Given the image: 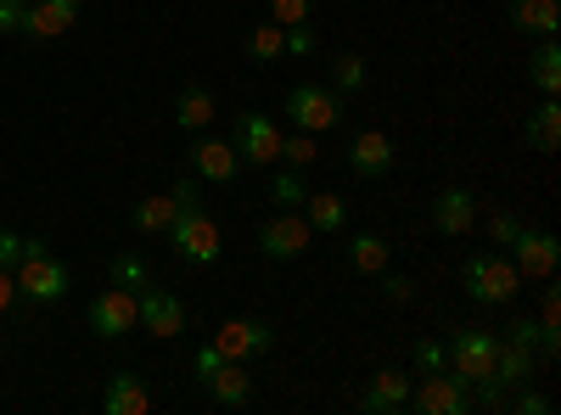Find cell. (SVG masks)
I'll list each match as a JSON object with an SVG mask.
<instances>
[{
	"instance_id": "6da1fadb",
	"label": "cell",
	"mask_w": 561,
	"mask_h": 415,
	"mask_svg": "<svg viewBox=\"0 0 561 415\" xmlns=\"http://www.w3.org/2000/svg\"><path fill=\"white\" fill-rule=\"evenodd\" d=\"M169 242L185 264H219L225 253V237H219V224L203 214V208H180L174 224H169Z\"/></svg>"
},
{
	"instance_id": "7a4b0ae2",
	"label": "cell",
	"mask_w": 561,
	"mask_h": 415,
	"mask_svg": "<svg viewBox=\"0 0 561 415\" xmlns=\"http://www.w3.org/2000/svg\"><path fill=\"white\" fill-rule=\"evenodd\" d=\"M517 287H523V269L511 264V258H500V253H478L472 264H466V298H478V303H511L517 298Z\"/></svg>"
},
{
	"instance_id": "3957f363",
	"label": "cell",
	"mask_w": 561,
	"mask_h": 415,
	"mask_svg": "<svg viewBox=\"0 0 561 415\" xmlns=\"http://www.w3.org/2000/svg\"><path fill=\"white\" fill-rule=\"evenodd\" d=\"M494 354H500V337L494 332H455V343H449V371L460 377V382H489L494 377Z\"/></svg>"
},
{
	"instance_id": "277c9868",
	"label": "cell",
	"mask_w": 561,
	"mask_h": 415,
	"mask_svg": "<svg viewBox=\"0 0 561 415\" xmlns=\"http://www.w3.org/2000/svg\"><path fill=\"white\" fill-rule=\"evenodd\" d=\"M410 404L421 415H466L472 410V382H460L455 371H433L421 377V388H410Z\"/></svg>"
},
{
	"instance_id": "5b68a950",
	"label": "cell",
	"mask_w": 561,
	"mask_h": 415,
	"mask_svg": "<svg viewBox=\"0 0 561 415\" xmlns=\"http://www.w3.org/2000/svg\"><path fill=\"white\" fill-rule=\"evenodd\" d=\"M18 292L34 303H57L68 292V264L51 253H23L18 258Z\"/></svg>"
},
{
	"instance_id": "8992f818",
	"label": "cell",
	"mask_w": 561,
	"mask_h": 415,
	"mask_svg": "<svg viewBox=\"0 0 561 415\" xmlns=\"http://www.w3.org/2000/svg\"><path fill=\"white\" fill-rule=\"evenodd\" d=\"M309 242H314V230H309V219H304L298 208H287L280 219H270V224L259 230V253H264V258H275V264L304 258V253H309Z\"/></svg>"
},
{
	"instance_id": "52a82bcc",
	"label": "cell",
	"mask_w": 561,
	"mask_h": 415,
	"mask_svg": "<svg viewBox=\"0 0 561 415\" xmlns=\"http://www.w3.org/2000/svg\"><path fill=\"white\" fill-rule=\"evenodd\" d=\"M135 303H140V320H135L140 332H152V337H163V343H174V337L185 332V303H180L174 292L140 287V292H135Z\"/></svg>"
},
{
	"instance_id": "ba28073f",
	"label": "cell",
	"mask_w": 561,
	"mask_h": 415,
	"mask_svg": "<svg viewBox=\"0 0 561 415\" xmlns=\"http://www.w3.org/2000/svg\"><path fill=\"white\" fill-rule=\"evenodd\" d=\"M135 320H140V303L129 287H107L90 303V332L96 337H124V332H135Z\"/></svg>"
},
{
	"instance_id": "9c48e42d",
	"label": "cell",
	"mask_w": 561,
	"mask_h": 415,
	"mask_svg": "<svg viewBox=\"0 0 561 415\" xmlns=\"http://www.w3.org/2000/svg\"><path fill=\"white\" fill-rule=\"evenodd\" d=\"M287 113L298 129L320 135V129H332L337 124V90H325V84H298L287 90Z\"/></svg>"
},
{
	"instance_id": "30bf717a",
	"label": "cell",
	"mask_w": 561,
	"mask_h": 415,
	"mask_svg": "<svg viewBox=\"0 0 561 415\" xmlns=\"http://www.w3.org/2000/svg\"><path fill=\"white\" fill-rule=\"evenodd\" d=\"M230 147H237V158H248V163H280V129L264 113H242Z\"/></svg>"
},
{
	"instance_id": "8fae6325",
	"label": "cell",
	"mask_w": 561,
	"mask_h": 415,
	"mask_svg": "<svg viewBox=\"0 0 561 415\" xmlns=\"http://www.w3.org/2000/svg\"><path fill=\"white\" fill-rule=\"evenodd\" d=\"M73 18H79V0H28L18 34H28V39H57V34L73 28Z\"/></svg>"
},
{
	"instance_id": "7c38bea8",
	"label": "cell",
	"mask_w": 561,
	"mask_h": 415,
	"mask_svg": "<svg viewBox=\"0 0 561 415\" xmlns=\"http://www.w3.org/2000/svg\"><path fill=\"white\" fill-rule=\"evenodd\" d=\"M511 247H517V258H511V264H517L523 275H534V281H550V275H556V258H561V247H556V237H550V230H517V242H511Z\"/></svg>"
},
{
	"instance_id": "4fadbf2b",
	"label": "cell",
	"mask_w": 561,
	"mask_h": 415,
	"mask_svg": "<svg viewBox=\"0 0 561 415\" xmlns=\"http://www.w3.org/2000/svg\"><path fill=\"white\" fill-rule=\"evenodd\" d=\"M433 224H438V237H472V230H478V197L466 192V186L438 192V203H433Z\"/></svg>"
},
{
	"instance_id": "5bb4252c",
	"label": "cell",
	"mask_w": 561,
	"mask_h": 415,
	"mask_svg": "<svg viewBox=\"0 0 561 415\" xmlns=\"http://www.w3.org/2000/svg\"><path fill=\"white\" fill-rule=\"evenodd\" d=\"M275 343V332L264 326V320H225V326L214 332V348L225 354V359H248V354H264Z\"/></svg>"
},
{
	"instance_id": "9a60e30c",
	"label": "cell",
	"mask_w": 561,
	"mask_h": 415,
	"mask_svg": "<svg viewBox=\"0 0 561 415\" xmlns=\"http://www.w3.org/2000/svg\"><path fill=\"white\" fill-rule=\"evenodd\" d=\"M348 169L359 180H382L393 169V141H388L382 129H359L354 141H348Z\"/></svg>"
},
{
	"instance_id": "2e32d148",
	"label": "cell",
	"mask_w": 561,
	"mask_h": 415,
	"mask_svg": "<svg viewBox=\"0 0 561 415\" xmlns=\"http://www.w3.org/2000/svg\"><path fill=\"white\" fill-rule=\"evenodd\" d=\"M203 388H208L214 404H225V410H248V404H253V377L242 371V359H219V371H214Z\"/></svg>"
},
{
	"instance_id": "e0dca14e",
	"label": "cell",
	"mask_w": 561,
	"mask_h": 415,
	"mask_svg": "<svg viewBox=\"0 0 561 415\" xmlns=\"http://www.w3.org/2000/svg\"><path fill=\"white\" fill-rule=\"evenodd\" d=\"M404 404H410V377H399V371H377V377H370V388L359 393V410L365 415H393Z\"/></svg>"
},
{
	"instance_id": "ac0fdd59",
	"label": "cell",
	"mask_w": 561,
	"mask_h": 415,
	"mask_svg": "<svg viewBox=\"0 0 561 415\" xmlns=\"http://www.w3.org/2000/svg\"><path fill=\"white\" fill-rule=\"evenodd\" d=\"M192 169H197V180H214V186H225V180L242 169V158H237V147H230V141H219V135H214V141H197V147H192Z\"/></svg>"
},
{
	"instance_id": "d6986e66",
	"label": "cell",
	"mask_w": 561,
	"mask_h": 415,
	"mask_svg": "<svg viewBox=\"0 0 561 415\" xmlns=\"http://www.w3.org/2000/svg\"><path fill=\"white\" fill-rule=\"evenodd\" d=\"M102 410H107V415H147V410H152V393H147V382H140V377L118 371V377L107 382Z\"/></svg>"
},
{
	"instance_id": "ffe728a7",
	"label": "cell",
	"mask_w": 561,
	"mask_h": 415,
	"mask_svg": "<svg viewBox=\"0 0 561 415\" xmlns=\"http://www.w3.org/2000/svg\"><path fill=\"white\" fill-rule=\"evenodd\" d=\"M511 28L539 34V39H556V28H561V7H556V0H517V7H511Z\"/></svg>"
},
{
	"instance_id": "44dd1931",
	"label": "cell",
	"mask_w": 561,
	"mask_h": 415,
	"mask_svg": "<svg viewBox=\"0 0 561 415\" xmlns=\"http://www.w3.org/2000/svg\"><path fill=\"white\" fill-rule=\"evenodd\" d=\"M534 377V348H523V343H500V354H494V377L489 382H500V388H517V382H528Z\"/></svg>"
},
{
	"instance_id": "7402d4cb",
	"label": "cell",
	"mask_w": 561,
	"mask_h": 415,
	"mask_svg": "<svg viewBox=\"0 0 561 415\" xmlns=\"http://www.w3.org/2000/svg\"><path fill=\"white\" fill-rule=\"evenodd\" d=\"M214 90H203V84H192V90H180V102H174V124L180 129H208L214 124Z\"/></svg>"
},
{
	"instance_id": "603a6c76",
	"label": "cell",
	"mask_w": 561,
	"mask_h": 415,
	"mask_svg": "<svg viewBox=\"0 0 561 415\" xmlns=\"http://www.w3.org/2000/svg\"><path fill=\"white\" fill-rule=\"evenodd\" d=\"M174 214H180L174 192H163V197H140V203H135V230H140V237H163V230L174 224Z\"/></svg>"
},
{
	"instance_id": "cb8c5ba5",
	"label": "cell",
	"mask_w": 561,
	"mask_h": 415,
	"mask_svg": "<svg viewBox=\"0 0 561 415\" xmlns=\"http://www.w3.org/2000/svg\"><path fill=\"white\" fill-rule=\"evenodd\" d=\"M304 219H309V230H343L348 224V208H343L337 192H309L304 197Z\"/></svg>"
},
{
	"instance_id": "d4e9b609",
	"label": "cell",
	"mask_w": 561,
	"mask_h": 415,
	"mask_svg": "<svg viewBox=\"0 0 561 415\" xmlns=\"http://www.w3.org/2000/svg\"><path fill=\"white\" fill-rule=\"evenodd\" d=\"M556 141H561V107H556V96H545V107H534V118H528V147L556 152Z\"/></svg>"
},
{
	"instance_id": "484cf974",
	"label": "cell",
	"mask_w": 561,
	"mask_h": 415,
	"mask_svg": "<svg viewBox=\"0 0 561 415\" xmlns=\"http://www.w3.org/2000/svg\"><path fill=\"white\" fill-rule=\"evenodd\" d=\"M528 79L539 84V96H556V90H561V51H556V39H545L539 51L528 57Z\"/></svg>"
},
{
	"instance_id": "4316f807",
	"label": "cell",
	"mask_w": 561,
	"mask_h": 415,
	"mask_svg": "<svg viewBox=\"0 0 561 415\" xmlns=\"http://www.w3.org/2000/svg\"><path fill=\"white\" fill-rule=\"evenodd\" d=\"M348 258H354L359 275H382V269H388V242L370 237V230H359V237L348 242Z\"/></svg>"
},
{
	"instance_id": "83f0119b",
	"label": "cell",
	"mask_w": 561,
	"mask_h": 415,
	"mask_svg": "<svg viewBox=\"0 0 561 415\" xmlns=\"http://www.w3.org/2000/svg\"><path fill=\"white\" fill-rule=\"evenodd\" d=\"M304 197H309V186H304V169H280L275 180H270V203L287 214V208H304Z\"/></svg>"
},
{
	"instance_id": "f1b7e54d",
	"label": "cell",
	"mask_w": 561,
	"mask_h": 415,
	"mask_svg": "<svg viewBox=\"0 0 561 415\" xmlns=\"http://www.w3.org/2000/svg\"><path fill=\"white\" fill-rule=\"evenodd\" d=\"M280 51H287V28H280V23H264V28H253V34H248V57L275 62Z\"/></svg>"
},
{
	"instance_id": "f546056e",
	"label": "cell",
	"mask_w": 561,
	"mask_h": 415,
	"mask_svg": "<svg viewBox=\"0 0 561 415\" xmlns=\"http://www.w3.org/2000/svg\"><path fill=\"white\" fill-rule=\"evenodd\" d=\"M314 158H320V147H314V135H309V129L280 135V163H287V169H309Z\"/></svg>"
},
{
	"instance_id": "4dcf8cb0",
	"label": "cell",
	"mask_w": 561,
	"mask_h": 415,
	"mask_svg": "<svg viewBox=\"0 0 561 415\" xmlns=\"http://www.w3.org/2000/svg\"><path fill=\"white\" fill-rule=\"evenodd\" d=\"M113 287L140 292V287H147V264H140L135 253H118V258H113Z\"/></svg>"
},
{
	"instance_id": "1f68e13d",
	"label": "cell",
	"mask_w": 561,
	"mask_h": 415,
	"mask_svg": "<svg viewBox=\"0 0 561 415\" xmlns=\"http://www.w3.org/2000/svg\"><path fill=\"white\" fill-rule=\"evenodd\" d=\"M415 371H421V377H433V371H449V348H444L438 337L415 343Z\"/></svg>"
},
{
	"instance_id": "d6a6232c",
	"label": "cell",
	"mask_w": 561,
	"mask_h": 415,
	"mask_svg": "<svg viewBox=\"0 0 561 415\" xmlns=\"http://www.w3.org/2000/svg\"><path fill=\"white\" fill-rule=\"evenodd\" d=\"M309 7H314V0H270V23H280V28H298V23L309 18Z\"/></svg>"
},
{
	"instance_id": "836d02e7",
	"label": "cell",
	"mask_w": 561,
	"mask_h": 415,
	"mask_svg": "<svg viewBox=\"0 0 561 415\" xmlns=\"http://www.w3.org/2000/svg\"><path fill=\"white\" fill-rule=\"evenodd\" d=\"M337 90H348V96H354V90H365V57H343L337 62Z\"/></svg>"
},
{
	"instance_id": "e575fe53",
	"label": "cell",
	"mask_w": 561,
	"mask_h": 415,
	"mask_svg": "<svg viewBox=\"0 0 561 415\" xmlns=\"http://www.w3.org/2000/svg\"><path fill=\"white\" fill-rule=\"evenodd\" d=\"M18 258H23V237L18 230H0V269H18Z\"/></svg>"
},
{
	"instance_id": "d590c367",
	"label": "cell",
	"mask_w": 561,
	"mask_h": 415,
	"mask_svg": "<svg viewBox=\"0 0 561 415\" xmlns=\"http://www.w3.org/2000/svg\"><path fill=\"white\" fill-rule=\"evenodd\" d=\"M517 230H523V224L511 219V214H494V219H489V242H505V247H511V242H517Z\"/></svg>"
},
{
	"instance_id": "8d00e7d4",
	"label": "cell",
	"mask_w": 561,
	"mask_h": 415,
	"mask_svg": "<svg viewBox=\"0 0 561 415\" xmlns=\"http://www.w3.org/2000/svg\"><path fill=\"white\" fill-rule=\"evenodd\" d=\"M219 359H225V354H219L214 343H203V348H197V359H192V365H197V382H208V377L219 371Z\"/></svg>"
},
{
	"instance_id": "74e56055",
	"label": "cell",
	"mask_w": 561,
	"mask_h": 415,
	"mask_svg": "<svg viewBox=\"0 0 561 415\" xmlns=\"http://www.w3.org/2000/svg\"><path fill=\"white\" fill-rule=\"evenodd\" d=\"M23 7H28V0H0V34H18V23H23Z\"/></svg>"
},
{
	"instance_id": "f35d334b",
	"label": "cell",
	"mask_w": 561,
	"mask_h": 415,
	"mask_svg": "<svg viewBox=\"0 0 561 415\" xmlns=\"http://www.w3.org/2000/svg\"><path fill=\"white\" fill-rule=\"evenodd\" d=\"M287 51H293V57H309V51H314V34H309L304 23H298V28H287Z\"/></svg>"
},
{
	"instance_id": "ab89813d",
	"label": "cell",
	"mask_w": 561,
	"mask_h": 415,
	"mask_svg": "<svg viewBox=\"0 0 561 415\" xmlns=\"http://www.w3.org/2000/svg\"><path fill=\"white\" fill-rule=\"evenodd\" d=\"M539 326H550V332L561 326V298H556V287H550V292H545V303H539Z\"/></svg>"
},
{
	"instance_id": "60d3db41",
	"label": "cell",
	"mask_w": 561,
	"mask_h": 415,
	"mask_svg": "<svg viewBox=\"0 0 561 415\" xmlns=\"http://www.w3.org/2000/svg\"><path fill=\"white\" fill-rule=\"evenodd\" d=\"M382 298H388V303H410V281H404V275H388V281H382Z\"/></svg>"
},
{
	"instance_id": "b9f144b4",
	"label": "cell",
	"mask_w": 561,
	"mask_h": 415,
	"mask_svg": "<svg viewBox=\"0 0 561 415\" xmlns=\"http://www.w3.org/2000/svg\"><path fill=\"white\" fill-rule=\"evenodd\" d=\"M517 410H523V415H550V399H545V393H523Z\"/></svg>"
},
{
	"instance_id": "7bdbcfd3",
	"label": "cell",
	"mask_w": 561,
	"mask_h": 415,
	"mask_svg": "<svg viewBox=\"0 0 561 415\" xmlns=\"http://www.w3.org/2000/svg\"><path fill=\"white\" fill-rule=\"evenodd\" d=\"M12 298H18V275H12V269H0V314H7Z\"/></svg>"
}]
</instances>
